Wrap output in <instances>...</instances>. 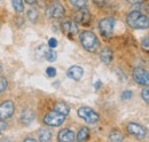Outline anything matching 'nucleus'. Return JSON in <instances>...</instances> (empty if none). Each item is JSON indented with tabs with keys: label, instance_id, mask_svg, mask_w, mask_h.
Masks as SVG:
<instances>
[{
	"label": "nucleus",
	"instance_id": "f257e3e1",
	"mask_svg": "<svg viewBox=\"0 0 149 142\" xmlns=\"http://www.w3.org/2000/svg\"><path fill=\"white\" fill-rule=\"evenodd\" d=\"M126 22L132 29H139V30H143L147 29L149 26V19L148 16L145 15L143 13H141L140 10L135 9L132 10L126 17Z\"/></svg>",
	"mask_w": 149,
	"mask_h": 142
},
{
	"label": "nucleus",
	"instance_id": "f03ea898",
	"mask_svg": "<svg viewBox=\"0 0 149 142\" xmlns=\"http://www.w3.org/2000/svg\"><path fill=\"white\" fill-rule=\"evenodd\" d=\"M79 39H80V42H81L83 47L86 51L91 52V53L96 52L97 48H99V46H100V42H99L97 37L94 35L93 32H91V31L85 30V31L80 32Z\"/></svg>",
	"mask_w": 149,
	"mask_h": 142
},
{
	"label": "nucleus",
	"instance_id": "7ed1b4c3",
	"mask_svg": "<svg viewBox=\"0 0 149 142\" xmlns=\"http://www.w3.org/2000/svg\"><path fill=\"white\" fill-rule=\"evenodd\" d=\"M77 113H78L79 118H81L87 124H95L100 120V115L97 112H95L92 108H88V106L79 108Z\"/></svg>",
	"mask_w": 149,
	"mask_h": 142
},
{
	"label": "nucleus",
	"instance_id": "20e7f679",
	"mask_svg": "<svg viewBox=\"0 0 149 142\" xmlns=\"http://www.w3.org/2000/svg\"><path fill=\"white\" fill-rule=\"evenodd\" d=\"M115 23H116V21L112 17H106L101 19L99 23V31H100L101 36L104 38H110L113 33Z\"/></svg>",
	"mask_w": 149,
	"mask_h": 142
},
{
	"label": "nucleus",
	"instance_id": "39448f33",
	"mask_svg": "<svg viewBox=\"0 0 149 142\" xmlns=\"http://www.w3.org/2000/svg\"><path fill=\"white\" fill-rule=\"evenodd\" d=\"M65 120V116L56 112V111H51L48 113H46V116L44 117V123L48 126L52 127H57L60 125H62Z\"/></svg>",
	"mask_w": 149,
	"mask_h": 142
},
{
	"label": "nucleus",
	"instance_id": "423d86ee",
	"mask_svg": "<svg viewBox=\"0 0 149 142\" xmlns=\"http://www.w3.org/2000/svg\"><path fill=\"white\" fill-rule=\"evenodd\" d=\"M64 14H65V9L62 6V3L58 1L52 2L46 9V15L51 18H61L64 16Z\"/></svg>",
	"mask_w": 149,
	"mask_h": 142
},
{
	"label": "nucleus",
	"instance_id": "0eeeda50",
	"mask_svg": "<svg viewBox=\"0 0 149 142\" xmlns=\"http://www.w3.org/2000/svg\"><path fill=\"white\" fill-rule=\"evenodd\" d=\"M133 79L136 84L142 85V86H147L149 84V74L148 71L143 69L142 67H136L133 69Z\"/></svg>",
	"mask_w": 149,
	"mask_h": 142
},
{
	"label": "nucleus",
	"instance_id": "6e6552de",
	"mask_svg": "<svg viewBox=\"0 0 149 142\" xmlns=\"http://www.w3.org/2000/svg\"><path fill=\"white\" fill-rule=\"evenodd\" d=\"M126 128H127V132L131 135L136 138V139H143L146 136V133H147L146 127L139 124V123H129Z\"/></svg>",
	"mask_w": 149,
	"mask_h": 142
},
{
	"label": "nucleus",
	"instance_id": "1a4fd4ad",
	"mask_svg": "<svg viewBox=\"0 0 149 142\" xmlns=\"http://www.w3.org/2000/svg\"><path fill=\"white\" fill-rule=\"evenodd\" d=\"M91 18H92L91 13L87 9H85V8H80L74 14V21H76V23L81 24V25H88L90 22H91Z\"/></svg>",
	"mask_w": 149,
	"mask_h": 142
},
{
	"label": "nucleus",
	"instance_id": "9d476101",
	"mask_svg": "<svg viewBox=\"0 0 149 142\" xmlns=\"http://www.w3.org/2000/svg\"><path fill=\"white\" fill-rule=\"evenodd\" d=\"M15 106L12 101H5L0 104V118L1 119H7L10 118L14 113Z\"/></svg>",
	"mask_w": 149,
	"mask_h": 142
},
{
	"label": "nucleus",
	"instance_id": "9b49d317",
	"mask_svg": "<svg viewBox=\"0 0 149 142\" xmlns=\"http://www.w3.org/2000/svg\"><path fill=\"white\" fill-rule=\"evenodd\" d=\"M35 118H36V113L30 108L23 109L22 112H21V115H19V122H21V124L25 125V126L31 124L35 120Z\"/></svg>",
	"mask_w": 149,
	"mask_h": 142
},
{
	"label": "nucleus",
	"instance_id": "f8f14e48",
	"mask_svg": "<svg viewBox=\"0 0 149 142\" xmlns=\"http://www.w3.org/2000/svg\"><path fill=\"white\" fill-rule=\"evenodd\" d=\"M61 28H62L63 33L69 36V37H72V36H76L78 33V26H77V24L74 22H72V21H70V19L64 21L62 23Z\"/></svg>",
	"mask_w": 149,
	"mask_h": 142
},
{
	"label": "nucleus",
	"instance_id": "ddd939ff",
	"mask_svg": "<svg viewBox=\"0 0 149 142\" xmlns=\"http://www.w3.org/2000/svg\"><path fill=\"white\" fill-rule=\"evenodd\" d=\"M57 140L62 142H72L76 140V135H74V133L71 129L64 128V129H61V131L58 132Z\"/></svg>",
	"mask_w": 149,
	"mask_h": 142
},
{
	"label": "nucleus",
	"instance_id": "4468645a",
	"mask_svg": "<svg viewBox=\"0 0 149 142\" xmlns=\"http://www.w3.org/2000/svg\"><path fill=\"white\" fill-rule=\"evenodd\" d=\"M83 74H84V69L79 65H72L68 69V77H70L71 79H74L76 81L80 80Z\"/></svg>",
	"mask_w": 149,
	"mask_h": 142
},
{
	"label": "nucleus",
	"instance_id": "2eb2a0df",
	"mask_svg": "<svg viewBox=\"0 0 149 142\" xmlns=\"http://www.w3.org/2000/svg\"><path fill=\"white\" fill-rule=\"evenodd\" d=\"M112 57H113V53H112L111 49L108 48V47L103 48L101 54H100V58L104 64H110V62L112 61Z\"/></svg>",
	"mask_w": 149,
	"mask_h": 142
},
{
	"label": "nucleus",
	"instance_id": "dca6fc26",
	"mask_svg": "<svg viewBox=\"0 0 149 142\" xmlns=\"http://www.w3.org/2000/svg\"><path fill=\"white\" fill-rule=\"evenodd\" d=\"M39 138H38V140L41 142H47V141H51L52 139H53V133H52V131L51 129H48V128H41L40 131H39Z\"/></svg>",
	"mask_w": 149,
	"mask_h": 142
},
{
	"label": "nucleus",
	"instance_id": "f3484780",
	"mask_svg": "<svg viewBox=\"0 0 149 142\" xmlns=\"http://www.w3.org/2000/svg\"><path fill=\"white\" fill-rule=\"evenodd\" d=\"M54 111H56V112H58V113H61V115H63V116L67 117L70 113V108H69V106L67 103H64V102H57L55 106H54Z\"/></svg>",
	"mask_w": 149,
	"mask_h": 142
},
{
	"label": "nucleus",
	"instance_id": "a211bd4d",
	"mask_svg": "<svg viewBox=\"0 0 149 142\" xmlns=\"http://www.w3.org/2000/svg\"><path fill=\"white\" fill-rule=\"evenodd\" d=\"M88 138H90V129H88V127L84 126V127H81V128L78 131V134H77L76 140H77V141H85V140H87Z\"/></svg>",
	"mask_w": 149,
	"mask_h": 142
},
{
	"label": "nucleus",
	"instance_id": "6ab92c4d",
	"mask_svg": "<svg viewBox=\"0 0 149 142\" xmlns=\"http://www.w3.org/2000/svg\"><path fill=\"white\" fill-rule=\"evenodd\" d=\"M109 140L113 142H118V141H123L124 140V135L118 129H112L109 134Z\"/></svg>",
	"mask_w": 149,
	"mask_h": 142
},
{
	"label": "nucleus",
	"instance_id": "aec40b11",
	"mask_svg": "<svg viewBox=\"0 0 149 142\" xmlns=\"http://www.w3.org/2000/svg\"><path fill=\"white\" fill-rule=\"evenodd\" d=\"M44 57H45L48 62H55L56 57H57V54H56V52L53 48H51V49H47V51L45 52Z\"/></svg>",
	"mask_w": 149,
	"mask_h": 142
},
{
	"label": "nucleus",
	"instance_id": "412c9836",
	"mask_svg": "<svg viewBox=\"0 0 149 142\" xmlns=\"http://www.w3.org/2000/svg\"><path fill=\"white\" fill-rule=\"evenodd\" d=\"M12 5H13V8L15 9V12H17V13H22L24 10L23 0H12Z\"/></svg>",
	"mask_w": 149,
	"mask_h": 142
},
{
	"label": "nucleus",
	"instance_id": "4be33fe9",
	"mask_svg": "<svg viewBox=\"0 0 149 142\" xmlns=\"http://www.w3.org/2000/svg\"><path fill=\"white\" fill-rule=\"evenodd\" d=\"M69 1H70V3H71L74 7L78 8V9L85 8L86 5H87V0H69Z\"/></svg>",
	"mask_w": 149,
	"mask_h": 142
},
{
	"label": "nucleus",
	"instance_id": "5701e85b",
	"mask_svg": "<svg viewBox=\"0 0 149 142\" xmlns=\"http://www.w3.org/2000/svg\"><path fill=\"white\" fill-rule=\"evenodd\" d=\"M28 17H29V19L31 21V22H36L38 18V12L36 10V9H30L29 12H28Z\"/></svg>",
	"mask_w": 149,
	"mask_h": 142
},
{
	"label": "nucleus",
	"instance_id": "b1692460",
	"mask_svg": "<svg viewBox=\"0 0 149 142\" xmlns=\"http://www.w3.org/2000/svg\"><path fill=\"white\" fill-rule=\"evenodd\" d=\"M8 87V81L5 77H0V93H2L3 90H6Z\"/></svg>",
	"mask_w": 149,
	"mask_h": 142
},
{
	"label": "nucleus",
	"instance_id": "393cba45",
	"mask_svg": "<svg viewBox=\"0 0 149 142\" xmlns=\"http://www.w3.org/2000/svg\"><path fill=\"white\" fill-rule=\"evenodd\" d=\"M141 96H142V99L145 100V102L148 104L149 103V89L147 88V87L142 89V92H141Z\"/></svg>",
	"mask_w": 149,
	"mask_h": 142
},
{
	"label": "nucleus",
	"instance_id": "a878e982",
	"mask_svg": "<svg viewBox=\"0 0 149 142\" xmlns=\"http://www.w3.org/2000/svg\"><path fill=\"white\" fill-rule=\"evenodd\" d=\"M46 73H47V76H48V77L53 78V77H55L56 76V69L55 68L49 67V68H47V69H46Z\"/></svg>",
	"mask_w": 149,
	"mask_h": 142
},
{
	"label": "nucleus",
	"instance_id": "bb28decb",
	"mask_svg": "<svg viewBox=\"0 0 149 142\" xmlns=\"http://www.w3.org/2000/svg\"><path fill=\"white\" fill-rule=\"evenodd\" d=\"M132 96H133L132 90H125V92H123V94H122V99H123V100H129Z\"/></svg>",
	"mask_w": 149,
	"mask_h": 142
},
{
	"label": "nucleus",
	"instance_id": "cd10ccee",
	"mask_svg": "<svg viewBox=\"0 0 149 142\" xmlns=\"http://www.w3.org/2000/svg\"><path fill=\"white\" fill-rule=\"evenodd\" d=\"M148 40H149L148 36H146V37H145V39H143V40H142V47H143V49H145V51H146V52H148V51H149Z\"/></svg>",
	"mask_w": 149,
	"mask_h": 142
},
{
	"label": "nucleus",
	"instance_id": "c85d7f7f",
	"mask_svg": "<svg viewBox=\"0 0 149 142\" xmlns=\"http://www.w3.org/2000/svg\"><path fill=\"white\" fill-rule=\"evenodd\" d=\"M48 45H49L51 48H54V47L57 46V40H56L55 38H51V39L48 40Z\"/></svg>",
	"mask_w": 149,
	"mask_h": 142
},
{
	"label": "nucleus",
	"instance_id": "c756f323",
	"mask_svg": "<svg viewBox=\"0 0 149 142\" xmlns=\"http://www.w3.org/2000/svg\"><path fill=\"white\" fill-rule=\"evenodd\" d=\"M93 2L96 5V6H100V7H103L106 6L107 3V0H93Z\"/></svg>",
	"mask_w": 149,
	"mask_h": 142
},
{
	"label": "nucleus",
	"instance_id": "7c9ffc66",
	"mask_svg": "<svg viewBox=\"0 0 149 142\" xmlns=\"http://www.w3.org/2000/svg\"><path fill=\"white\" fill-rule=\"evenodd\" d=\"M7 128V124L0 118V131H3V129H6Z\"/></svg>",
	"mask_w": 149,
	"mask_h": 142
},
{
	"label": "nucleus",
	"instance_id": "2f4dec72",
	"mask_svg": "<svg viewBox=\"0 0 149 142\" xmlns=\"http://www.w3.org/2000/svg\"><path fill=\"white\" fill-rule=\"evenodd\" d=\"M24 141H36V139L35 138H26V139H24Z\"/></svg>",
	"mask_w": 149,
	"mask_h": 142
},
{
	"label": "nucleus",
	"instance_id": "473e14b6",
	"mask_svg": "<svg viewBox=\"0 0 149 142\" xmlns=\"http://www.w3.org/2000/svg\"><path fill=\"white\" fill-rule=\"evenodd\" d=\"M126 1H129L131 3H136V2H139L140 0H126Z\"/></svg>",
	"mask_w": 149,
	"mask_h": 142
},
{
	"label": "nucleus",
	"instance_id": "72a5a7b5",
	"mask_svg": "<svg viewBox=\"0 0 149 142\" xmlns=\"http://www.w3.org/2000/svg\"><path fill=\"white\" fill-rule=\"evenodd\" d=\"M28 3H30V5H32V3H35L36 2V0H25Z\"/></svg>",
	"mask_w": 149,
	"mask_h": 142
},
{
	"label": "nucleus",
	"instance_id": "f704fd0d",
	"mask_svg": "<svg viewBox=\"0 0 149 142\" xmlns=\"http://www.w3.org/2000/svg\"><path fill=\"white\" fill-rule=\"evenodd\" d=\"M100 86H101V81H97V83L95 84V88L97 89L99 87H100Z\"/></svg>",
	"mask_w": 149,
	"mask_h": 142
},
{
	"label": "nucleus",
	"instance_id": "c9c22d12",
	"mask_svg": "<svg viewBox=\"0 0 149 142\" xmlns=\"http://www.w3.org/2000/svg\"><path fill=\"white\" fill-rule=\"evenodd\" d=\"M2 72V67H1V64H0V73Z\"/></svg>",
	"mask_w": 149,
	"mask_h": 142
},
{
	"label": "nucleus",
	"instance_id": "e433bc0d",
	"mask_svg": "<svg viewBox=\"0 0 149 142\" xmlns=\"http://www.w3.org/2000/svg\"><path fill=\"white\" fill-rule=\"evenodd\" d=\"M0 132H1V131H0Z\"/></svg>",
	"mask_w": 149,
	"mask_h": 142
}]
</instances>
